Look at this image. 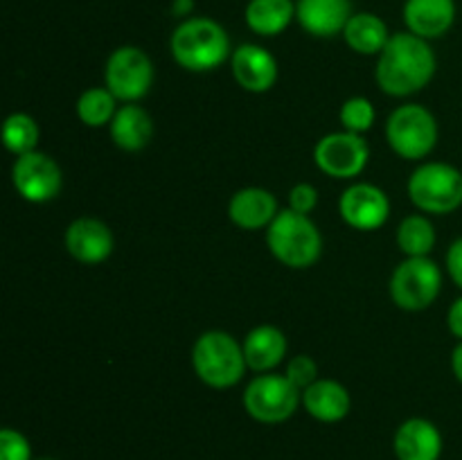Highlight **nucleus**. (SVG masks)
<instances>
[{
    "mask_svg": "<svg viewBox=\"0 0 462 460\" xmlns=\"http://www.w3.org/2000/svg\"><path fill=\"white\" fill-rule=\"evenodd\" d=\"M171 57L189 72H208L233 57L228 32L206 16L185 18L176 25L170 41Z\"/></svg>",
    "mask_w": 462,
    "mask_h": 460,
    "instance_id": "2",
    "label": "nucleus"
},
{
    "mask_svg": "<svg viewBox=\"0 0 462 460\" xmlns=\"http://www.w3.org/2000/svg\"><path fill=\"white\" fill-rule=\"evenodd\" d=\"M3 143L16 156L23 153L36 152V143H39V124L27 113H12L5 120L3 129Z\"/></svg>",
    "mask_w": 462,
    "mask_h": 460,
    "instance_id": "26",
    "label": "nucleus"
},
{
    "mask_svg": "<svg viewBox=\"0 0 462 460\" xmlns=\"http://www.w3.org/2000/svg\"><path fill=\"white\" fill-rule=\"evenodd\" d=\"M66 251L81 264H99L113 253V233L104 221L81 216L66 228Z\"/></svg>",
    "mask_w": 462,
    "mask_h": 460,
    "instance_id": "15",
    "label": "nucleus"
},
{
    "mask_svg": "<svg viewBox=\"0 0 462 460\" xmlns=\"http://www.w3.org/2000/svg\"><path fill=\"white\" fill-rule=\"evenodd\" d=\"M442 289L440 266L431 257H406L391 278V298L406 311H422L436 302Z\"/></svg>",
    "mask_w": 462,
    "mask_h": 460,
    "instance_id": "8",
    "label": "nucleus"
},
{
    "mask_svg": "<svg viewBox=\"0 0 462 460\" xmlns=\"http://www.w3.org/2000/svg\"><path fill=\"white\" fill-rule=\"evenodd\" d=\"M404 23L420 39H440L456 23V0H406Z\"/></svg>",
    "mask_w": 462,
    "mask_h": 460,
    "instance_id": "17",
    "label": "nucleus"
},
{
    "mask_svg": "<svg viewBox=\"0 0 462 460\" xmlns=\"http://www.w3.org/2000/svg\"><path fill=\"white\" fill-rule=\"evenodd\" d=\"M284 374H287V379L293 383V386L305 391V388H310L311 383L319 382V365H316V361L311 359V356L298 354L289 361L287 373Z\"/></svg>",
    "mask_w": 462,
    "mask_h": 460,
    "instance_id": "29",
    "label": "nucleus"
},
{
    "mask_svg": "<svg viewBox=\"0 0 462 460\" xmlns=\"http://www.w3.org/2000/svg\"><path fill=\"white\" fill-rule=\"evenodd\" d=\"M296 18L293 0H248L244 9V21L248 30L260 36H278Z\"/></svg>",
    "mask_w": 462,
    "mask_h": 460,
    "instance_id": "22",
    "label": "nucleus"
},
{
    "mask_svg": "<svg viewBox=\"0 0 462 460\" xmlns=\"http://www.w3.org/2000/svg\"><path fill=\"white\" fill-rule=\"evenodd\" d=\"M302 404V391L287 374H260L244 391V409L255 422L282 424Z\"/></svg>",
    "mask_w": 462,
    "mask_h": 460,
    "instance_id": "7",
    "label": "nucleus"
},
{
    "mask_svg": "<svg viewBox=\"0 0 462 460\" xmlns=\"http://www.w3.org/2000/svg\"><path fill=\"white\" fill-rule=\"evenodd\" d=\"M319 203V192H316L314 185L310 183H298L293 185V189L289 192V207L300 215H310L311 210Z\"/></svg>",
    "mask_w": 462,
    "mask_h": 460,
    "instance_id": "30",
    "label": "nucleus"
},
{
    "mask_svg": "<svg viewBox=\"0 0 462 460\" xmlns=\"http://www.w3.org/2000/svg\"><path fill=\"white\" fill-rule=\"evenodd\" d=\"M341 122L350 133H365L374 124V106L365 97H350L341 106Z\"/></svg>",
    "mask_w": 462,
    "mask_h": 460,
    "instance_id": "27",
    "label": "nucleus"
},
{
    "mask_svg": "<svg viewBox=\"0 0 462 460\" xmlns=\"http://www.w3.org/2000/svg\"><path fill=\"white\" fill-rule=\"evenodd\" d=\"M447 271H449L451 280L462 289V237L456 239L447 253Z\"/></svg>",
    "mask_w": 462,
    "mask_h": 460,
    "instance_id": "31",
    "label": "nucleus"
},
{
    "mask_svg": "<svg viewBox=\"0 0 462 460\" xmlns=\"http://www.w3.org/2000/svg\"><path fill=\"white\" fill-rule=\"evenodd\" d=\"M192 368L210 388H230L242 382L248 363L244 347L228 332L201 334L192 347Z\"/></svg>",
    "mask_w": 462,
    "mask_h": 460,
    "instance_id": "4",
    "label": "nucleus"
},
{
    "mask_svg": "<svg viewBox=\"0 0 462 460\" xmlns=\"http://www.w3.org/2000/svg\"><path fill=\"white\" fill-rule=\"evenodd\" d=\"M36 460H54V458H36Z\"/></svg>",
    "mask_w": 462,
    "mask_h": 460,
    "instance_id": "34",
    "label": "nucleus"
},
{
    "mask_svg": "<svg viewBox=\"0 0 462 460\" xmlns=\"http://www.w3.org/2000/svg\"><path fill=\"white\" fill-rule=\"evenodd\" d=\"M106 88L116 99L131 104L144 97L153 84V63L144 50L135 45H122L113 50L104 70Z\"/></svg>",
    "mask_w": 462,
    "mask_h": 460,
    "instance_id": "9",
    "label": "nucleus"
},
{
    "mask_svg": "<svg viewBox=\"0 0 462 460\" xmlns=\"http://www.w3.org/2000/svg\"><path fill=\"white\" fill-rule=\"evenodd\" d=\"M278 201L264 188H244L233 194L228 203V216L242 230L269 228L278 216Z\"/></svg>",
    "mask_w": 462,
    "mask_h": 460,
    "instance_id": "18",
    "label": "nucleus"
},
{
    "mask_svg": "<svg viewBox=\"0 0 462 460\" xmlns=\"http://www.w3.org/2000/svg\"><path fill=\"white\" fill-rule=\"evenodd\" d=\"M370 147L359 133L337 131L319 140L314 149V161L320 171L332 179H355L365 170Z\"/></svg>",
    "mask_w": 462,
    "mask_h": 460,
    "instance_id": "10",
    "label": "nucleus"
},
{
    "mask_svg": "<svg viewBox=\"0 0 462 460\" xmlns=\"http://www.w3.org/2000/svg\"><path fill=\"white\" fill-rule=\"evenodd\" d=\"M302 406L319 422L337 424L347 418L352 400L343 383L334 382V379H319L302 391Z\"/></svg>",
    "mask_w": 462,
    "mask_h": 460,
    "instance_id": "19",
    "label": "nucleus"
},
{
    "mask_svg": "<svg viewBox=\"0 0 462 460\" xmlns=\"http://www.w3.org/2000/svg\"><path fill=\"white\" fill-rule=\"evenodd\" d=\"M352 14V0H296V21L319 39L343 34Z\"/></svg>",
    "mask_w": 462,
    "mask_h": 460,
    "instance_id": "16",
    "label": "nucleus"
},
{
    "mask_svg": "<svg viewBox=\"0 0 462 460\" xmlns=\"http://www.w3.org/2000/svg\"><path fill=\"white\" fill-rule=\"evenodd\" d=\"M338 212L343 221L356 230H377L382 228L391 215V201L386 192L373 183H356L341 194Z\"/></svg>",
    "mask_w": 462,
    "mask_h": 460,
    "instance_id": "12",
    "label": "nucleus"
},
{
    "mask_svg": "<svg viewBox=\"0 0 462 460\" xmlns=\"http://www.w3.org/2000/svg\"><path fill=\"white\" fill-rule=\"evenodd\" d=\"M266 244L275 260L291 269H307L316 264L323 253V237L316 228L310 215H300L296 210L278 212L271 225L266 228Z\"/></svg>",
    "mask_w": 462,
    "mask_h": 460,
    "instance_id": "3",
    "label": "nucleus"
},
{
    "mask_svg": "<svg viewBox=\"0 0 462 460\" xmlns=\"http://www.w3.org/2000/svg\"><path fill=\"white\" fill-rule=\"evenodd\" d=\"M447 325H449L451 334L462 341V296L449 307V314H447Z\"/></svg>",
    "mask_w": 462,
    "mask_h": 460,
    "instance_id": "32",
    "label": "nucleus"
},
{
    "mask_svg": "<svg viewBox=\"0 0 462 460\" xmlns=\"http://www.w3.org/2000/svg\"><path fill=\"white\" fill-rule=\"evenodd\" d=\"M409 197L420 210L449 215L462 206V171L449 162H424L411 174Z\"/></svg>",
    "mask_w": 462,
    "mask_h": 460,
    "instance_id": "5",
    "label": "nucleus"
},
{
    "mask_svg": "<svg viewBox=\"0 0 462 460\" xmlns=\"http://www.w3.org/2000/svg\"><path fill=\"white\" fill-rule=\"evenodd\" d=\"M0 460H34L30 440L16 428H3L0 431Z\"/></svg>",
    "mask_w": 462,
    "mask_h": 460,
    "instance_id": "28",
    "label": "nucleus"
},
{
    "mask_svg": "<svg viewBox=\"0 0 462 460\" xmlns=\"http://www.w3.org/2000/svg\"><path fill=\"white\" fill-rule=\"evenodd\" d=\"M153 135L152 115L138 104H125L111 120V138L125 152H140Z\"/></svg>",
    "mask_w": 462,
    "mask_h": 460,
    "instance_id": "21",
    "label": "nucleus"
},
{
    "mask_svg": "<svg viewBox=\"0 0 462 460\" xmlns=\"http://www.w3.org/2000/svg\"><path fill=\"white\" fill-rule=\"evenodd\" d=\"M242 347L248 368L255 373H269L287 356V336L273 325H260L246 334Z\"/></svg>",
    "mask_w": 462,
    "mask_h": 460,
    "instance_id": "20",
    "label": "nucleus"
},
{
    "mask_svg": "<svg viewBox=\"0 0 462 460\" xmlns=\"http://www.w3.org/2000/svg\"><path fill=\"white\" fill-rule=\"evenodd\" d=\"M233 77L248 93H266L278 79V61L266 48L255 43H242L230 57Z\"/></svg>",
    "mask_w": 462,
    "mask_h": 460,
    "instance_id": "13",
    "label": "nucleus"
},
{
    "mask_svg": "<svg viewBox=\"0 0 462 460\" xmlns=\"http://www.w3.org/2000/svg\"><path fill=\"white\" fill-rule=\"evenodd\" d=\"M397 244L409 257H429L436 246V228L422 215H411L397 228Z\"/></svg>",
    "mask_w": 462,
    "mask_h": 460,
    "instance_id": "24",
    "label": "nucleus"
},
{
    "mask_svg": "<svg viewBox=\"0 0 462 460\" xmlns=\"http://www.w3.org/2000/svg\"><path fill=\"white\" fill-rule=\"evenodd\" d=\"M451 370H454L456 379L462 383V341L451 352Z\"/></svg>",
    "mask_w": 462,
    "mask_h": 460,
    "instance_id": "33",
    "label": "nucleus"
},
{
    "mask_svg": "<svg viewBox=\"0 0 462 460\" xmlns=\"http://www.w3.org/2000/svg\"><path fill=\"white\" fill-rule=\"evenodd\" d=\"M374 75L383 93L409 97L433 79L436 52L427 39H420L413 32H397L379 54Z\"/></svg>",
    "mask_w": 462,
    "mask_h": 460,
    "instance_id": "1",
    "label": "nucleus"
},
{
    "mask_svg": "<svg viewBox=\"0 0 462 460\" xmlns=\"http://www.w3.org/2000/svg\"><path fill=\"white\" fill-rule=\"evenodd\" d=\"M391 36L393 34H388V27L383 23V18H379L373 12L352 14L346 30H343V39L350 45V50H355L356 54H365V57L382 54V50L386 48Z\"/></svg>",
    "mask_w": 462,
    "mask_h": 460,
    "instance_id": "23",
    "label": "nucleus"
},
{
    "mask_svg": "<svg viewBox=\"0 0 462 460\" xmlns=\"http://www.w3.org/2000/svg\"><path fill=\"white\" fill-rule=\"evenodd\" d=\"M116 113V95L108 88H88L77 99V115L86 126H93V129L111 124Z\"/></svg>",
    "mask_w": 462,
    "mask_h": 460,
    "instance_id": "25",
    "label": "nucleus"
},
{
    "mask_svg": "<svg viewBox=\"0 0 462 460\" xmlns=\"http://www.w3.org/2000/svg\"><path fill=\"white\" fill-rule=\"evenodd\" d=\"M14 188L25 201L45 203L61 192V170L50 156L41 152L23 153L12 167Z\"/></svg>",
    "mask_w": 462,
    "mask_h": 460,
    "instance_id": "11",
    "label": "nucleus"
},
{
    "mask_svg": "<svg viewBox=\"0 0 462 460\" xmlns=\"http://www.w3.org/2000/svg\"><path fill=\"white\" fill-rule=\"evenodd\" d=\"M445 440L431 419L411 418L400 424L393 437L397 460H440Z\"/></svg>",
    "mask_w": 462,
    "mask_h": 460,
    "instance_id": "14",
    "label": "nucleus"
},
{
    "mask_svg": "<svg viewBox=\"0 0 462 460\" xmlns=\"http://www.w3.org/2000/svg\"><path fill=\"white\" fill-rule=\"evenodd\" d=\"M386 140L393 152L406 161L427 158L438 143L436 117L420 104H404L388 117Z\"/></svg>",
    "mask_w": 462,
    "mask_h": 460,
    "instance_id": "6",
    "label": "nucleus"
}]
</instances>
